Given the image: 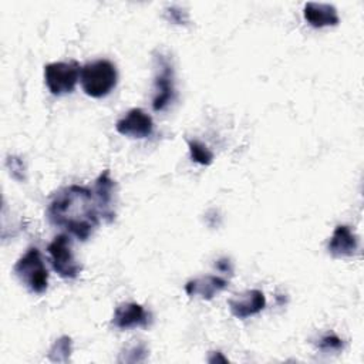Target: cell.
<instances>
[{"mask_svg":"<svg viewBox=\"0 0 364 364\" xmlns=\"http://www.w3.org/2000/svg\"><path fill=\"white\" fill-rule=\"evenodd\" d=\"M229 282L220 276L206 274L191 279L185 284V291L189 297H199L203 300H212L216 294L228 287Z\"/></svg>","mask_w":364,"mask_h":364,"instance_id":"11","label":"cell"},{"mask_svg":"<svg viewBox=\"0 0 364 364\" xmlns=\"http://www.w3.org/2000/svg\"><path fill=\"white\" fill-rule=\"evenodd\" d=\"M47 218L54 226L82 242L92 235L100 223L92 191L80 185L58 189L48 203Z\"/></svg>","mask_w":364,"mask_h":364,"instance_id":"1","label":"cell"},{"mask_svg":"<svg viewBox=\"0 0 364 364\" xmlns=\"http://www.w3.org/2000/svg\"><path fill=\"white\" fill-rule=\"evenodd\" d=\"M230 313L240 320H245L247 317H252L257 313H260L266 306V297L262 290L252 289L245 290L239 294H235L228 300Z\"/></svg>","mask_w":364,"mask_h":364,"instance_id":"9","label":"cell"},{"mask_svg":"<svg viewBox=\"0 0 364 364\" xmlns=\"http://www.w3.org/2000/svg\"><path fill=\"white\" fill-rule=\"evenodd\" d=\"M51 266L54 272L67 280L77 279L81 273V264L75 260L73 253V245L68 235H57L47 246Z\"/></svg>","mask_w":364,"mask_h":364,"instance_id":"6","label":"cell"},{"mask_svg":"<svg viewBox=\"0 0 364 364\" xmlns=\"http://www.w3.org/2000/svg\"><path fill=\"white\" fill-rule=\"evenodd\" d=\"M73 353V340L68 336L58 337L48 350L47 358L51 363H67Z\"/></svg>","mask_w":364,"mask_h":364,"instance_id":"14","label":"cell"},{"mask_svg":"<svg viewBox=\"0 0 364 364\" xmlns=\"http://www.w3.org/2000/svg\"><path fill=\"white\" fill-rule=\"evenodd\" d=\"M112 324L121 330L146 327L149 324V313L138 303H121L112 314Z\"/></svg>","mask_w":364,"mask_h":364,"instance_id":"10","label":"cell"},{"mask_svg":"<svg viewBox=\"0 0 364 364\" xmlns=\"http://www.w3.org/2000/svg\"><path fill=\"white\" fill-rule=\"evenodd\" d=\"M343 347H344L343 340L334 333L324 334L317 343V348L324 353H338L343 350Z\"/></svg>","mask_w":364,"mask_h":364,"instance_id":"17","label":"cell"},{"mask_svg":"<svg viewBox=\"0 0 364 364\" xmlns=\"http://www.w3.org/2000/svg\"><path fill=\"white\" fill-rule=\"evenodd\" d=\"M17 279L34 294H43L48 287V270L37 247H28L13 267Z\"/></svg>","mask_w":364,"mask_h":364,"instance_id":"3","label":"cell"},{"mask_svg":"<svg viewBox=\"0 0 364 364\" xmlns=\"http://www.w3.org/2000/svg\"><path fill=\"white\" fill-rule=\"evenodd\" d=\"M81 74L77 61H55L44 65V82L53 95H64L74 91Z\"/></svg>","mask_w":364,"mask_h":364,"instance_id":"5","label":"cell"},{"mask_svg":"<svg viewBox=\"0 0 364 364\" xmlns=\"http://www.w3.org/2000/svg\"><path fill=\"white\" fill-rule=\"evenodd\" d=\"M188 149L193 162L200 165H210L213 162L212 151L198 139H188Z\"/></svg>","mask_w":364,"mask_h":364,"instance_id":"15","label":"cell"},{"mask_svg":"<svg viewBox=\"0 0 364 364\" xmlns=\"http://www.w3.org/2000/svg\"><path fill=\"white\" fill-rule=\"evenodd\" d=\"M80 81L84 92L92 98L107 97L118 82V73L114 63L101 58L81 67Z\"/></svg>","mask_w":364,"mask_h":364,"instance_id":"2","label":"cell"},{"mask_svg":"<svg viewBox=\"0 0 364 364\" xmlns=\"http://www.w3.org/2000/svg\"><path fill=\"white\" fill-rule=\"evenodd\" d=\"M115 189L117 183L111 178L109 169H104L94 182L92 193L100 218H102L107 223H111L115 219Z\"/></svg>","mask_w":364,"mask_h":364,"instance_id":"7","label":"cell"},{"mask_svg":"<svg viewBox=\"0 0 364 364\" xmlns=\"http://www.w3.org/2000/svg\"><path fill=\"white\" fill-rule=\"evenodd\" d=\"M166 14L169 21L175 23V24H185L188 21V13L176 6H172L169 9H166Z\"/></svg>","mask_w":364,"mask_h":364,"instance_id":"19","label":"cell"},{"mask_svg":"<svg viewBox=\"0 0 364 364\" xmlns=\"http://www.w3.org/2000/svg\"><path fill=\"white\" fill-rule=\"evenodd\" d=\"M7 166L10 169V173L13 178H16L17 181H23L24 179V165L23 161L14 155L7 158Z\"/></svg>","mask_w":364,"mask_h":364,"instance_id":"18","label":"cell"},{"mask_svg":"<svg viewBox=\"0 0 364 364\" xmlns=\"http://www.w3.org/2000/svg\"><path fill=\"white\" fill-rule=\"evenodd\" d=\"M115 129L128 138L144 139L152 135L154 121L152 117L142 108H131L115 124Z\"/></svg>","mask_w":364,"mask_h":364,"instance_id":"8","label":"cell"},{"mask_svg":"<svg viewBox=\"0 0 364 364\" xmlns=\"http://www.w3.org/2000/svg\"><path fill=\"white\" fill-rule=\"evenodd\" d=\"M304 20L314 28L333 27L340 23L337 9L328 3H316L309 1L303 9Z\"/></svg>","mask_w":364,"mask_h":364,"instance_id":"13","label":"cell"},{"mask_svg":"<svg viewBox=\"0 0 364 364\" xmlns=\"http://www.w3.org/2000/svg\"><path fill=\"white\" fill-rule=\"evenodd\" d=\"M148 353L149 351L144 343H132L121 351L118 361L119 363H141V361L146 360Z\"/></svg>","mask_w":364,"mask_h":364,"instance_id":"16","label":"cell"},{"mask_svg":"<svg viewBox=\"0 0 364 364\" xmlns=\"http://www.w3.org/2000/svg\"><path fill=\"white\" fill-rule=\"evenodd\" d=\"M358 249V239L347 225H338L327 245V250L333 257H350Z\"/></svg>","mask_w":364,"mask_h":364,"instance_id":"12","label":"cell"},{"mask_svg":"<svg viewBox=\"0 0 364 364\" xmlns=\"http://www.w3.org/2000/svg\"><path fill=\"white\" fill-rule=\"evenodd\" d=\"M155 61V78H154V111H164L175 100V70L172 58L164 53H158L154 57Z\"/></svg>","mask_w":364,"mask_h":364,"instance_id":"4","label":"cell"}]
</instances>
